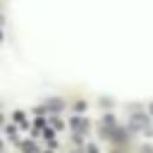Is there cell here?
I'll return each mask as SVG.
<instances>
[{
	"label": "cell",
	"mask_w": 153,
	"mask_h": 153,
	"mask_svg": "<svg viewBox=\"0 0 153 153\" xmlns=\"http://www.w3.org/2000/svg\"><path fill=\"white\" fill-rule=\"evenodd\" d=\"M22 148H24L26 153H36V146H33L31 141H24V143H22Z\"/></svg>",
	"instance_id": "obj_1"
}]
</instances>
